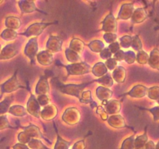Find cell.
I'll use <instances>...</instances> for the list:
<instances>
[{
	"label": "cell",
	"mask_w": 159,
	"mask_h": 149,
	"mask_svg": "<svg viewBox=\"0 0 159 149\" xmlns=\"http://www.w3.org/2000/svg\"><path fill=\"white\" fill-rule=\"evenodd\" d=\"M93 82H96V80H93L91 82H85V83L82 84H67V85L61 83V82H57V88L61 93H64V94L78 98L79 102H80L81 99H82V93H83L85 87H87L89 85L93 83Z\"/></svg>",
	"instance_id": "obj_1"
},
{
	"label": "cell",
	"mask_w": 159,
	"mask_h": 149,
	"mask_svg": "<svg viewBox=\"0 0 159 149\" xmlns=\"http://www.w3.org/2000/svg\"><path fill=\"white\" fill-rule=\"evenodd\" d=\"M61 67L66 69L68 75H82L92 71V67L86 62H80V63L70 64V65H65L62 64H58Z\"/></svg>",
	"instance_id": "obj_2"
},
{
	"label": "cell",
	"mask_w": 159,
	"mask_h": 149,
	"mask_svg": "<svg viewBox=\"0 0 159 149\" xmlns=\"http://www.w3.org/2000/svg\"><path fill=\"white\" fill-rule=\"evenodd\" d=\"M56 22H52V23H35L30 25L26 30L23 33L19 34V35L25 36L26 37H38L39 35L43 32L45 29L48 26L51 25L55 24Z\"/></svg>",
	"instance_id": "obj_3"
},
{
	"label": "cell",
	"mask_w": 159,
	"mask_h": 149,
	"mask_svg": "<svg viewBox=\"0 0 159 149\" xmlns=\"http://www.w3.org/2000/svg\"><path fill=\"white\" fill-rule=\"evenodd\" d=\"M17 73H18V70H16L12 77L6 81L4 83L2 84L1 95L4 94V93H12V92L18 90L19 88H24V87L20 85V82L17 79Z\"/></svg>",
	"instance_id": "obj_4"
},
{
	"label": "cell",
	"mask_w": 159,
	"mask_h": 149,
	"mask_svg": "<svg viewBox=\"0 0 159 149\" xmlns=\"http://www.w3.org/2000/svg\"><path fill=\"white\" fill-rule=\"evenodd\" d=\"M61 119L68 125H75L80 121V112L76 107H69L64 112Z\"/></svg>",
	"instance_id": "obj_5"
},
{
	"label": "cell",
	"mask_w": 159,
	"mask_h": 149,
	"mask_svg": "<svg viewBox=\"0 0 159 149\" xmlns=\"http://www.w3.org/2000/svg\"><path fill=\"white\" fill-rule=\"evenodd\" d=\"M39 46L37 37H33L28 40L24 48V54L30 59L31 64L34 63V58L38 54Z\"/></svg>",
	"instance_id": "obj_6"
},
{
	"label": "cell",
	"mask_w": 159,
	"mask_h": 149,
	"mask_svg": "<svg viewBox=\"0 0 159 149\" xmlns=\"http://www.w3.org/2000/svg\"><path fill=\"white\" fill-rule=\"evenodd\" d=\"M101 25L102 28L100 29V31H104L105 33H113V34H116L117 31V21L111 12L101 22Z\"/></svg>",
	"instance_id": "obj_7"
},
{
	"label": "cell",
	"mask_w": 159,
	"mask_h": 149,
	"mask_svg": "<svg viewBox=\"0 0 159 149\" xmlns=\"http://www.w3.org/2000/svg\"><path fill=\"white\" fill-rule=\"evenodd\" d=\"M63 40L58 36L50 35L46 43L47 51L51 53H57L61 51Z\"/></svg>",
	"instance_id": "obj_8"
},
{
	"label": "cell",
	"mask_w": 159,
	"mask_h": 149,
	"mask_svg": "<svg viewBox=\"0 0 159 149\" xmlns=\"http://www.w3.org/2000/svg\"><path fill=\"white\" fill-rule=\"evenodd\" d=\"M40 106H41L39 103L37 98H36V96L31 93L27 103H26V110L28 113L35 117L39 118L40 116V113H41Z\"/></svg>",
	"instance_id": "obj_9"
},
{
	"label": "cell",
	"mask_w": 159,
	"mask_h": 149,
	"mask_svg": "<svg viewBox=\"0 0 159 149\" xmlns=\"http://www.w3.org/2000/svg\"><path fill=\"white\" fill-rule=\"evenodd\" d=\"M19 47L18 43H9L6 45L2 49L1 54H0V59L1 60H9L15 57L19 53Z\"/></svg>",
	"instance_id": "obj_10"
},
{
	"label": "cell",
	"mask_w": 159,
	"mask_h": 149,
	"mask_svg": "<svg viewBox=\"0 0 159 149\" xmlns=\"http://www.w3.org/2000/svg\"><path fill=\"white\" fill-rule=\"evenodd\" d=\"M134 11V6L133 3H124L121 6L119 13L117 15V19L122 20H127L129 19H131Z\"/></svg>",
	"instance_id": "obj_11"
},
{
	"label": "cell",
	"mask_w": 159,
	"mask_h": 149,
	"mask_svg": "<svg viewBox=\"0 0 159 149\" xmlns=\"http://www.w3.org/2000/svg\"><path fill=\"white\" fill-rule=\"evenodd\" d=\"M58 113V110L57 106L53 104H49L43 108L40 113V117L47 121H50L54 120L57 116Z\"/></svg>",
	"instance_id": "obj_12"
},
{
	"label": "cell",
	"mask_w": 159,
	"mask_h": 149,
	"mask_svg": "<svg viewBox=\"0 0 159 149\" xmlns=\"http://www.w3.org/2000/svg\"><path fill=\"white\" fill-rule=\"evenodd\" d=\"M18 5L20 6V9L21 10L22 14L24 13H31L33 12H40V13L47 14L46 12L40 10L36 6L35 2L34 1H26V0H21V1L18 2Z\"/></svg>",
	"instance_id": "obj_13"
},
{
	"label": "cell",
	"mask_w": 159,
	"mask_h": 149,
	"mask_svg": "<svg viewBox=\"0 0 159 149\" xmlns=\"http://www.w3.org/2000/svg\"><path fill=\"white\" fill-rule=\"evenodd\" d=\"M148 88L143 85H134L131 89L127 93H124L123 96L127 95V96H130L132 98H143L144 96H148Z\"/></svg>",
	"instance_id": "obj_14"
},
{
	"label": "cell",
	"mask_w": 159,
	"mask_h": 149,
	"mask_svg": "<svg viewBox=\"0 0 159 149\" xmlns=\"http://www.w3.org/2000/svg\"><path fill=\"white\" fill-rule=\"evenodd\" d=\"M23 130H24L23 131L25 132V133H26L29 138H30L31 139H33V138H36V139H44L46 140V141H49L43 134H42L39 127H37V126L34 125V124H30L29 126L24 127H23ZM49 142L51 143V141H49Z\"/></svg>",
	"instance_id": "obj_15"
},
{
	"label": "cell",
	"mask_w": 159,
	"mask_h": 149,
	"mask_svg": "<svg viewBox=\"0 0 159 149\" xmlns=\"http://www.w3.org/2000/svg\"><path fill=\"white\" fill-rule=\"evenodd\" d=\"M107 123H108L109 125H110V127L116 129L124 128V127L130 128V127H128V126L126 124L124 118L120 114L111 115L110 116H109L108 120H107Z\"/></svg>",
	"instance_id": "obj_16"
},
{
	"label": "cell",
	"mask_w": 159,
	"mask_h": 149,
	"mask_svg": "<svg viewBox=\"0 0 159 149\" xmlns=\"http://www.w3.org/2000/svg\"><path fill=\"white\" fill-rule=\"evenodd\" d=\"M50 91L49 83L48 81V76L42 75L40 77L38 82L36 85L35 93L36 94L40 96V95H47Z\"/></svg>",
	"instance_id": "obj_17"
},
{
	"label": "cell",
	"mask_w": 159,
	"mask_h": 149,
	"mask_svg": "<svg viewBox=\"0 0 159 149\" xmlns=\"http://www.w3.org/2000/svg\"><path fill=\"white\" fill-rule=\"evenodd\" d=\"M37 60L40 65L43 66H48L54 62V57L52 53L46 51H42L37 55Z\"/></svg>",
	"instance_id": "obj_18"
},
{
	"label": "cell",
	"mask_w": 159,
	"mask_h": 149,
	"mask_svg": "<svg viewBox=\"0 0 159 149\" xmlns=\"http://www.w3.org/2000/svg\"><path fill=\"white\" fill-rule=\"evenodd\" d=\"M113 93L112 90H110L109 88H107V87L102 86V85H99L96 89V97L102 102H107L110 101L112 96H113Z\"/></svg>",
	"instance_id": "obj_19"
},
{
	"label": "cell",
	"mask_w": 159,
	"mask_h": 149,
	"mask_svg": "<svg viewBox=\"0 0 159 149\" xmlns=\"http://www.w3.org/2000/svg\"><path fill=\"white\" fill-rule=\"evenodd\" d=\"M105 110L108 114L116 115L119 113L121 110V103L119 100L116 99H111L106 102L105 104Z\"/></svg>",
	"instance_id": "obj_20"
},
{
	"label": "cell",
	"mask_w": 159,
	"mask_h": 149,
	"mask_svg": "<svg viewBox=\"0 0 159 149\" xmlns=\"http://www.w3.org/2000/svg\"><path fill=\"white\" fill-rule=\"evenodd\" d=\"M148 12L144 8H138L135 9L131 17L133 23H141L148 18Z\"/></svg>",
	"instance_id": "obj_21"
},
{
	"label": "cell",
	"mask_w": 159,
	"mask_h": 149,
	"mask_svg": "<svg viewBox=\"0 0 159 149\" xmlns=\"http://www.w3.org/2000/svg\"><path fill=\"white\" fill-rule=\"evenodd\" d=\"M112 77L117 83H124L127 77V70L123 66H117V68L112 73Z\"/></svg>",
	"instance_id": "obj_22"
},
{
	"label": "cell",
	"mask_w": 159,
	"mask_h": 149,
	"mask_svg": "<svg viewBox=\"0 0 159 149\" xmlns=\"http://www.w3.org/2000/svg\"><path fill=\"white\" fill-rule=\"evenodd\" d=\"M92 73L96 77L101 78L108 73V68H107L106 64L103 62H97L92 68Z\"/></svg>",
	"instance_id": "obj_23"
},
{
	"label": "cell",
	"mask_w": 159,
	"mask_h": 149,
	"mask_svg": "<svg viewBox=\"0 0 159 149\" xmlns=\"http://www.w3.org/2000/svg\"><path fill=\"white\" fill-rule=\"evenodd\" d=\"M5 25L8 29H18L21 26L22 22L19 17L16 16H7L5 20Z\"/></svg>",
	"instance_id": "obj_24"
},
{
	"label": "cell",
	"mask_w": 159,
	"mask_h": 149,
	"mask_svg": "<svg viewBox=\"0 0 159 149\" xmlns=\"http://www.w3.org/2000/svg\"><path fill=\"white\" fill-rule=\"evenodd\" d=\"M149 66L152 67L154 69L159 70V50L155 47L151 51L149 55L148 63Z\"/></svg>",
	"instance_id": "obj_25"
},
{
	"label": "cell",
	"mask_w": 159,
	"mask_h": 149,
	"mask_svg": "<svg viewBox=\"0 0 159 149\" xmlns=\"http://www.w3.org/2000/svg\"><path fill=\"white\" fill-rule=\"evenodd\" d=\"M85 46V43L82 40H81L79 38H76V37H73L71 39V42H70L69 48L71 50H72V51H75L79 54H80L83 51Z\"/></svg>",
	"instance_id": "obj_26"
},
{
	"label": "cell",
	"mask_w": 159,
	"mask_h": 149,
	"mask_svg": "<svg viewBox=\"0 0 159 149\" xmlns=\"http://www.w3.org/2000/svg\"><path fill=\"white\" fill-rule=\"evenodd\" d=\"M148 141V138L147 134V127H145L144 133L135 138L134 149H145Z\"/></svg>",
	"instance_id": "obj_27"
},
{
	"label": "cell",
	"mask_w": 159,
	"mask_h": 149,
	"mask_svg": "<svg viewBox=\"0 0 159 149\" xmlns=\"http://www.w3.org/2000/svg\"><path fill=\"white\" fill-rule=\"evenodd\" d=\"M80 102H82V103L85 104H90L92 109L97 108L99 106L97 102L93 100V98H92V93L90 90H87V91L83 92Z\"/></svg>",
	"instance_id": "obj_28"
},
{
	"label": "cell",
	"mask_w": 159,
	"mask_h": 149,
	"mask_svg": "<svg viewBox=\"0 0 159 149\" xmlns=\"http://www.w3.org/2000/svg\"><path fill=\"white\" fill-rule=\"evenodd\" d=\"M65 54L67 60L69 62H71V64L82 62V58H81V57L79 56V54H78V53H76L75 51L71 50L70 48H66V49H65Z\"/></svg>",
	"instance_id": "obj_29"
},
{
	"label": "cell",
	"mask_w": 159,
	"mask_h": 149,
	"mask_svg": "<svg viewBox=\"0 0 159 149\" xmlns=\"http://www.w3.org/2000/svg\"><path fill=\"white\" fill-rule=\"evenodd\" d=\"M9 113H10V114L13 115V116L22 117V116H26L28 112L27 110H26V108L23 107V106L13 105L9 108Z\"/></svg>",
	"instance_id": "obj_30"
},
{
	"label": "cell",
	"mask_w": 159,
	"mask_h": 149,
	"mask_svg": "<svg viewBox=\"0 0 159 149\" xmlns=\"http://www.w3.org/2000/svg\"><path fill=\"white\" fill-rule=\"evenodd\" d=\"M93 52L99 53L100 54L104 49H105V44L103 42L100 40H94L87 44Z\"/></svg>",
	"instance_id": "obj_31"
},
{
	"label": "cell",
	"mask_w": 159,
	"mask_h": 149,
	"mask_svg": "<svg viewBox=\"0 0 159 149\" xmlns=\"http://www.w3.org/2000/svg\"><path fill=\"white\" fill-rule=\"evenodd\" d=\"M56 134H57V141H56L55 144H54V149H69L71 143L69 141H67L64 140L59 135L58 132H57V128L55 127Z\"/></svg>",
	"instance_id": "obj_32"
},
{
	"label": "cell",
	"mask_w": 159,
	"mask_h": 149,
	"mask_svg": "<svg viewBox=\"0 0 159 149\" xmlns=\"http://www.w3.org/2000/svg\"><path fill=\"white\" fill-rule=\"evenodd\" d=\"M96 82L102 84V85H104V87L109 88V87H111L113 85V83H114V79H113V77H112L111 74H110V73H107L106 75L96 79Z\"/></svg>",
	"instance_id": "obj_33"
},
{
	"label": "cell",
	"mask_w": 159,
	"mask_h": 149,
	"mask_svg": "<svg viewBox=\"0 0 159 149\" xmlns=\"http://www.w3.org/2000/svg\"><path fill=\"white\" fill-rule=\"evenodd\" d=\"M18 33L16 32L14 29H5L2 32L1 34V37L4 40H6V41H9V40H15L16 38L18 36Z\"/></svg>",
	"instance_id": "obj_34"
},
{
	"label": "cell",
	"mask_w": 159,
	"mask_h": 149,
	"mask_svg": "<svg viewBox=\"0 0 159 149\" xmlns=\"http://www.w3.org/2000/svg\"><path fill=\"white\" fill-rule=\"evenodd\" d=\"M27 145L31 149H50L40 139H36V138L31 139Z\"/></svg>",
	"instance_id": "obj_35"
},
{
	"label": "cell",
	"mask_w": 159,
	"mask_h": 149,
	"mask_svg": "<svg viewBox=\"0 0 159 149\" xmlns=\"http://www.w3.org/2000/svg\"><path fill=\"white\" fill-rule=\"evenodd\" d=\"M134 134L131 135V136L127 138V139H125L123 141L122 144H121V147L120 149H134Z\"/></svg>",
	"instance_id": "obj_36"
},
{
	"label": "cell",
	"mask_w": 159,
	"mask_h": 149,
	"mask_svg": "<svg viewBox=\"0 0 159 149\" xmlns=\"http://www.w3.org/2000/svg\"><path fill=\"white\" fill-rule=\"evenodd\" d=\"M121 47L125 48V49H127V48L132 47V43H133V37H130V36L126 35L123 36L120 38L119 39Z\"/></svg>",
	"instance_id": "obj_37"
},
{
	"label": "cell",
	"mask_w": 159,
	"mask_h": 149,
	"mask_svg": "<svg viewBox=\"0 0 159 149\" xmlns=\"http://www.w3.org/2000/svg\"><path fill=\"white\" fill-rule=\"evenodd\" d=\"M149 60V55L147 52L144 51H141L138 52L137 54V62L141 65H145V64L148 63Z\"/></svg>",
	"instance_id": "obj_38"
},
{
	"label": "cell",
	"mask_w": 159,
	"mask_h": 149,
	"mask_svg": "<svg viewBox=\"0 0 159 149\" xmlns=\"http://www.w3.org/2000/svg\"><path fill=\"white\" fill-rule=\"evenodd\" d=\"M148 96L152 100L158 101L159 99V86H152L149 88Z\"/></svg>",
	"instance_id": "obj_39"
},
{
	"label": "cell",
	"mask_w": 159,
	"mask_h": 149,
	"mask_svg": "<svg viewBox=\"0 0 159 149\" xmlns=\"http://www.w3.org/2000/svg\"><path fill=\"white\" fill-rule=\"evenodd\" d=\"M132 47L134 50H135L136 51L139 52L141 51L143 49V45L142 42H141V39H140L139 36L135 35L133 37V43H132Z\"/></svg>",
	"instance_id": "obj_40"
},
{
	"label": "cell",
	"mask_w": 159,
	"mask_h": 149,
	"mask_svg": "<svg viewBox=\"0 0 159 149\" xmlns=\"http://www.w3.org/2000/svg\"><path fill=\"white\" fill-rule=\"evenodd\" d=\"M125 61L128 65L134 64L137 61V55L133 51H127L125 52Z\"/></svg>",
	"instance_id": "obj_41"
},
{
	"label": "cell",
	"mask_w": 159,
	"mask_h": 149,
	"mask_svg": "<svg viewBox=\"0 0 159 149\" xmlns=\"http://www.w3.org/2000/svg\"><path fill=\"white\" fill-rule=\"evenodd\" d=\"M6 128H12L14 129L15 127L10 125L9 120H8V117L4 115H1L0 116V130H4Z\"/></svg>",
	"instance_id": "obj_42"
},
{
	"label": "cell",
	"mask_w": 159,
	"mask_h": 149,
	"mask_svg": "<svg viewBox=\"0 0 159 149\" xmlns=\"http://www.w3.org/2000/svg\"><path fill=\"white\" fill-rule=\"evenodd\" d=\"M10 103L11 100H9V99H6L5 100L2 101V102H0V113H1L2 115H3L5 113H6V112H9V108L11 107L9 106H10Z\"/></svg>",
	"instance_id": "obj_43"
},
{
	"label": "cell",
	"mask_w": 159,
	"mask_h": 149,
	"mask_svg": "<svg viewBox=\"0 0 159 149\" xmlns=\"http://www.w3.org/2000/svg\"><path fill=\"white\" fill-rule=\"evenodd\" d=\"M139 108L141 109V110H146V111L150 112V113L152 114V116H153L154 120L155 121L159 120V106H158L153 107V108H150V109L143 108V107H139Z\"/></svg>",
	"instance_id": "obj_44"
},
{
	"label": "cell",
	"mask_w": 159,
	"mask_h": 149,
	"mask_svg": "<svg viewBox=\"0 0 159 149\" xmlns=\"http://www.w3.org/2000/svg\"><path fill=\"white\" fill-rule=\"evenodd\" d=\"M103 39L107 43L110 44V43H113L116 41L117 35L116 34H113V33H106L103 35Z\"/></svg>",
	"instance_id": "obj_45"
},
{
	"label": "cell",
	"mask_w": 159,
	"mask_h": 149,
	"mask_svg": "<svg viewBox=\"0 0 159 149\" xmlns=\"http://www.w3.org/2000/svg\"><path fill=\"white\" fill-rule=\"evenodd\" d=\"M37 100H38L40 105L43 107L49 105L50 102H51V99H50V97L48 95H40V96H38Z\"/></svg>",
	"instance_id": "obj_46"
},
{
	"label": "cell",
	"mask_w": 159,
	"mask_h": 149,
	"mask_svg": "<svg viewBox=\"0 0 159 149\" xmlns=\"http://www.w3.org/2000/svg\"><path fill=\"white\" fill-rule=\"evenodd\" d=\"M96 112L97 114L99 115V116H100L101 119H102V120L107 121V120H108V118H109V116H108V113H107V112L106 111V110L104 107L101 106H99L96 108Z\"/></svg>",
	"instance_id": "obj_47"
},
{
	"label": "cell",
	"mask_w": 159,
	"mask_h": 149,
	"mask_svg": "<svg viewBox=\"0 0 159 149\" xmlns=\"http://www.w3.org/2000/svg\"><path fill=\"white\" fill-rule=\"evenodd\" d=\"M106 65H107V68L110 70H113L114 71L118 66L117 61L114 58V57H111V58L108 59V60L106 61Z\"/></svg>",
	"instance_id": "obj_48"
},
{
	"label": "cell",
	"mask_w": 159,
	"mask_h": 149,
	"mask_svg": "<svg viewBox=\"0 0 159 149\" xmlns=\"http://www.w3.org/2000/svg\"><path fill=\"white\" fill-rule=\"evenodd\" d=\"M17 139H18L19 142L21 143V144H26L30 141L31 138H29L27 135L25 133L24 131H22L20 132V133L18 134V137H17Z\"/></svg>",
	"instance_id": "obj_49"
},
{
	"label": "cell",
	"mask_w": 159,
	"mask_h": 149,
	"mask_svg": "<svg viewBox=\"0 0 159 149\" xmlns=\"http://www.w3.org/2000/svg\"><path fill=\"white\" fill-rule=\"evenodd\" d=\"M120 47H121L120 43V42L118 41L114 42V43H110L108 47V48L110 50V51H111L113 54H115L116 52L120 51Z\"/></svg>",
	"instance_id": "obj_50"
},
{
	"label": "cell",
	"mask_w": 159,
	"mask_h": 149,
	"mask_svg": "<svg viewBox=\"0 0 159 149\" xmlns=\"http://www.w3.org/2000/svg\"><path fill=\"white\" fill-rule=\"evenodd\" d=\"M99 55H100L101 58L103 59V60L107 61V60H108V59L111 58L113 54H112V52L110 51V50L109 49L108 47H105V49H104L103 51H102V52L99 54Z\"/></svg>",
	"instance_id": "obj_51"
},
{
	"label": "cell",
	"mask_w": 159,
	"mask_h": 149,
	"mask_svg": "<svg viewBox=\"0 0 159 149\" xmlns=\"http://www.w3.org/2000/svg\"><path fill=\"white\" fill-rule=\"evenodd\" d=\"M125 52L126 51L120 50V51L116 52L115 54H113V57H114L117 61H124L125 60Z\"/></svg>",
	"instance_id": "obj_52"
},
{
	"label": "cell",
	"mask_w": 159,
	"mask_h": 149,
	"mask_svg": "<svg viewBox=\"0 0 159 149\" xmlns=\"http://www.w3.org/2000/svg\"><path fill=\"white\" fill-rule=\"evenodd\" d=\"M72 149H85V140H80V141L75 143V144L72 147Z\"/></svg>",
	"instance_id": "obj_53"
},
{
	"label": "cell",
	"mask_w": 159,
	"mask_h": 149,
	"mask_svg": "<svg viewBox=\"0 0 159 149\" xmlns=\"http://www.w3.org/2000/svg\"><path fill=\"white\" fill-rule=\"evenodd\" d=\"M12 149H30L29 147V146L26 145V144H21V143H17V144H14L12 146Z\"/></svg>",
	"instance_id": "obj_54"
},
{
	"label": "cell",
	"mask_w": 159,
	"mask_h": 149,
	"mask_svg": "<svg viewBox=\"0 0 159 149\" xmlns=\"http://www.w3.org/2000/svg\"><path fill=\"white\" fill-rule=\"evenodd\" d=\"M155 147H156V145H155V144L154 143V141H148V143L146 144L145 146V149H155Z\"/></svg>",
	"instance_id": "obj_55"
},
{
	"label": "cell",
	"mask_w": 159,
	"mask_h": 149,
	"mask_svg": "<svg viewBox=\"0 0 159 149\" xmlns=\"http://www.w3.org/2000/svg\"><path fill=\"white\" fill-rule=\"evenodd\" d=\"M155 149H159V141H158V143H157L156 147H155Z\"/></svg>",
	"instance_id": "obj_56"
},
{
	"label": "cell",
	"mask_w": 159,
	"mask_h": 149,
	"mask_svg": "<svg viewBox=\"0 0 159 149\" xmlns=\"http://www.w3.org/2000/svg\"><path fill=\"white\" fill-rule=\"evenodd\" d=\"M157 102H158V105H159V99H158V101H157Z\"/></svg>",
	"instance_id": "obj_57"
}]
</instances>
